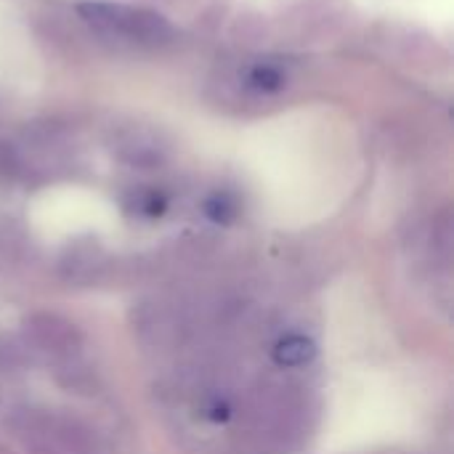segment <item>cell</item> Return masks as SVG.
I'll list each match as a JSON object with an SVG mask.
<instances>
[{"label":"cell","mask_w":454,"mask_h":454,"mask_svg":"<svg viewBox=\"0 0 454 454\" xmlns=\"http://www.w3.org/2000/svg\"><path fill=\"white\" fill-rule=\"evenodd\" d=\"M8 428L24 454H98L93 431L64 412L24 407L8 418Z\"/></svg>","instance_id":"obj_1"},{"label":"cell","mask_w":454,"mask_h":454,"mask_svg":"<svg viewBox=\"0 0 454 454\" xmlns=\"http://www.w3.org/2000/svg\"><path fill=\"white\" fill-rule=\"evenodd\" d=\"M80 16L98 29L101 35L120 37L138 45H162L170 40L173 29L165 21V16L138 8V5H122V3H82Z\"/></svg>","instance_id":"obj_2"},{"label":"cell","mask_w":454,"mask_h":454,"mask_svg":"<svg viewBox=\"0 0 454 454\" xmlns=\"http://www.w3.org/2000/svg\"><path fill=\"white\" fill-rule=\"evenodd\" d=\"M24 338L29 348L56 362H74L82 351V333L74 322L53 311H35L24 319Z\"/></svg>","instance_id":"obj_3"},{"label":"cell","mask_w":454,"mask_h":454,"mask_svg":"<svg viewBox=\"0 0 454 454\" xmlns=\"http://www.w3.org/2000/svg\"><path fill=\"white\" fill-rule=\"evenodd\" d=\"M117 152L130 165H157L162 160V146L157 144V138L152 133H146L141 128L122 133Z\"/></svg>","instance_id":"obj_4"},{"label":"cell","mask_w":454,"mask_h":454,"mask_svg":"<svg viewBox=\"0 0 454 454\" xmlns=\"http://www.w3.org/2000/svg\"><path fill=\"white\" fill-rule=\"evenodd\" d=\"M274 364L282 370H298L314 362L317 356V343L306 335H287L271 348Z\"/></svg>","instance_id":"obj_5"},{"label":"cell","mask_w":454,"mask_h":454,"mask_svg":"<svg viewBox=\"0 0 454 454\" xmlns=\"http://www.w3.org/2000/svg\"><path fill=\"white\" fill-rule=\"evenodd\" d=\"M101 266V253L96 245H85V247H72L67 253V258L61 261L64 277L69 282H88L96 277V269Z\"/></svg>","instance_id":"obj_6"},{"label":"cell","mask_w":454,"mask_h":454,"mask_svg":"<svg viewBox=\"0 0 454 454\" xmlns=\"http://www.w3.org/2000/svg\"><path fill=\"white\" fill-rule=\"evenodd\" d=\"M247 82L258 90H279L285 85V74L279 67L274 64H258L253 67V72L247 74Z\"/></svg>","instance_id":"obj_7"},{"label":"cell","mask_w":454,"mask_h":454,"mask_svg":"<svg viewBox=\"0 0 454 454\" xmlns=\"http://www.w3.org/2000/svg\"><path fill=\"white\" fill-rule=\"evenodd\" d=\"M205 213L218 221V223H229L234 215H237V202L229 197V194H213L207 202H205Z\"/></svg>","instance_id":"obj_8"}]
</instances>
